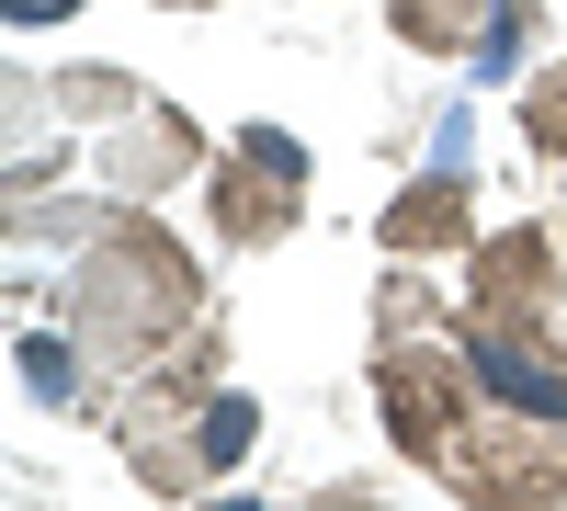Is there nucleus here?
Here are the masks:
<instances>
[{
  "label": "nucleus",
  "instance_id": "nucleus-5",
  "mask_svg": "<svg viewBox=\"0 0 567 511\" xmlns=\"http://www.w3.org/2000/svg\"><path fill=\"white\" fill-rule=\"evenodd\" d=\"M465 364H477V387L499 409H523V421H567V364L545 352V330L523 341L511 318H465Z\"/></svg>",
  "mask_w": 567,
  "mask_h": 511
},
{
  "label": "nucleus",
  "instance_id": "nucleus-3",
  "mask_svg": "<svg viewBox=\"0 0 567 511\" xmlns=\"http://www.w3.org/2000/svg\"><path fill=\"white\" fill-rule=\"evenodd\" d=\"M296 194H307V149H296L284 125H250L239 160L216 171V227H227L239 251H272L284 227H296Z\"/></svg>",
  "mask_w": 567,
  "mask_h": 511
},
{
  "label": "nucleus",
  "instance_id": "nucleus-11",
  "mask_svg": "<svg viewBox=\"0 0 567 511\" xmlns=\"http://www.w3.org/2000/svg\"><path fill=\"white\" fill-rule=\"evenodd\" d=\"M523 136H534L545 160H567V69H534L523 80Z\"/></svg>",
  "mask_w": 567,
  "mask_h": 511
},
{
  "label": "nucleus",
  "instance_id": "nucleus-9",
  "mask_svg": "<svg viewBox=\"0 0 567 511\" xmlns=\"http://www.w3.org/2000/svg\"><path fill=\"white\" fill-rule=\"evenodd\" d=\"M386 251L398 262H432V251H465V171H432L386 205Z\"/></svg>",
  "mask_w": 567,
  "mask_h": 511
},
{
  "label": "nucleus",
  "instance_id": "nucleus-1",
  "mask_svg": "<svg viewBox=\"0 0 567 511\" xmlns=\"http://www.w3.org/2000/svg\"><path fill=\"white\" fill-rule=\"evenodd\" d=\"M194 307H205L194 262H182L171 227H148V216H114L103 239H80V273H69V296H58V318L114 364V376L171 364V341H194Z\"/></svg>",
  "mask_w": 567,
  "mask_h": 511
},
{
  "label": "nucleus",
  "instance_id": "nucleus-13",
  "mask_svg": "<svg viewBox=\"0 0 567 511\" xmlns=\"http://www.w3.org/2000/svg\"><path fill=\"white\" fill-rule=\"evenodd\" d=\"M182 12H205V0H182Z\"/></svg>",
  "mask_w": 567,
  "mask_h": 511
},
{
  "label": "nucleus",
  "instance_id": "nucleus-2",
  "mask_svg": "<svg viewBox=\"0 0 567 511\" xmlns=\"http://www.w3.org/2000/svg\"><path fill=\"white\" fill-rule=\"evenodd\" d=\"M374 398H386V432H398V454H409V467H454V454H465V432H477L488 421V387H477V364H465V341L454 352H420V341H386V352H374Z\"/></svg>",
  "mask_w": 567,
  "mask_h": 511
},
{
  "label": "nucleus",
  "instance_id": "nucleus-12",
  "mask_svg": "<svg viewBox=\"0 0 567 511\" xmlns=\"http://www.w3.org/2000/svg\"><path fill=\"white\" fill-rule=\"evenodd\" d=\"M0 12H12V34H34V23H69L80 0H0Z\"/></svg>",
  "mask_w": 567,
  "mask_h": 511
},
{
  "label": "nucleus",
  "instance_id": "nucleus-4",
  "mask_svg": "<svg viewBox=\"0 0 567 511\" xmlns=\"http://www.w3.org/2000/svg\"><path fill=\"white\" fill-rule=\"evenodd\" d=\"M398 34L409 45H454V58H477V80H511L523 69V45L545 34V12L534 0H398Z\"/></svg>",
  "mask_w": 567,
  "mask_h": 511
},
{
  "label": "nucleus",
  "instance_id": "nucleus-8",
  "mask_svg": "<svg viewBox=\"0 0 567 511\" xmlns=\"http://www.w3.org/2000/svg\"><path fill=\"white\" fill-rule=\"evenodd\" d=\"M12 364H23V387H34L45 409H91V398H103V376H114V364L69 330V318H58V330H23V352H12Z\"/></svg>",
  "mask_w": 567,
  "mask_h": 511
},
{
  "label": "nucleus",
  "instance_id": "nucleus-6",
  "mask_svg": "<svg viewBox=\"0 0 567 511\" xmlns=\"http://www.w3.org/2000/svg\"><path fill=\"white\" fill-rule=\"evenodd\" d=\"M477 285H465V318H511V330H545L556 318V251L534 239V227H499V239H477Z\"/></svg>",
  "mask_w": 567,
  "mask_h": 511
},
{
  "label": "nucleus",
  "instance_id": "nucleus-7",
  "mask_svg": "<svg viewBox=\"0 0 567 511\" xmlns=\"http://www.w3.org/2000/svg\"><path fill=\"white\" fill-rule=\"evenodd\" d=\"M182 171H205V136H194V114H159V103H136V114L103 136V182H114L125 205L171 194Z\"/></svg>",
  "mask_w": 567,
  "mask_h": 511
},
{
  "label": "nucleus",
  "instance_id": "nucleus-10",
  "mask_svg": "<svg viewBox=\"0 0 567 511\" xmlns=\"http://www.w3.org/2000/svg\"><path fill=\"white\" fill-rule=\"evenodd\" d=\"M58 103H69L80 125H125V114H136V80H114V69H69Z\"/></svg>",
  "mask_w": 567,
  "mask_h": 511
}]
</instances>
